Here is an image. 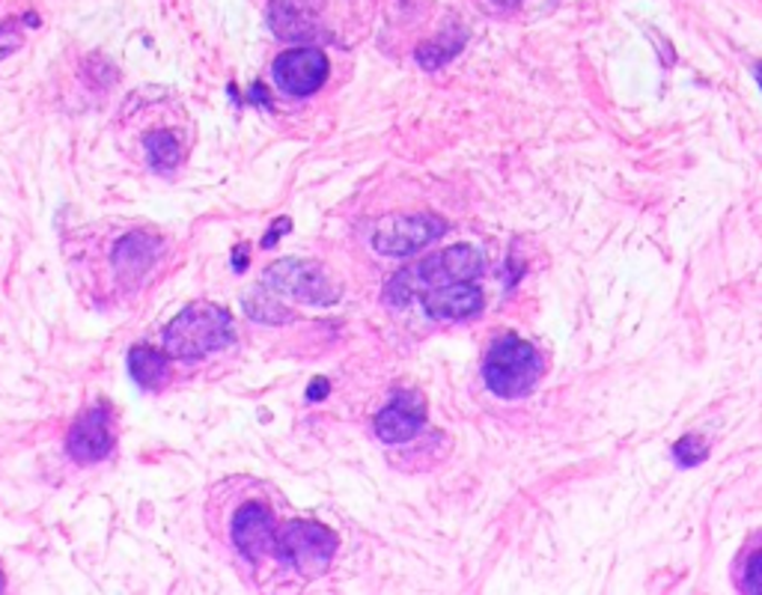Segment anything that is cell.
Segmentation results:
<instances>
[{"label":"cell","instance_id":"cell-16","mask_svg":"<svg viewBox=\"0 0 762 595\" xmlns=\"http://www.w3.org/2000/svg\"><path fill=\"white\" fill-rule=\"evenodd\" d=\"M143 147H147V155L149 161H152V168L159 170H173L179 164V138L173 134V131H152V134H147V140H143Z\"/></svg>","mask_w":762,"mask_h":595},{"label":"cell","instance_id":"cell-5","mask_svg":"<svg viewBox=\"0 0 762 595\" xmlns=\"http://www.w3.org/2000/svg\"><path fill=\"white\" fill-rule=\"evenodd\" d=\"M337 548H340L337 533L317 521H289L278 527V542H274L280 563H287L304 577L325 575Z\"/></svg>","mask_w":762,"mask_h":595},{"label":"cell","instance_id":"cell-10","mask_svg":"<svg viewBox=\"0 0 762 595\" xmlns=\"http://www.w3.org/2000/svg\"><path fill=\"white\" fill-rule=\"evenodd\" d=\"M427 426V402L418 391L393 393V400L375 414V435L384 444H405L411 437L420 435V428Z\"/></svg>","mask_w":762,"mask_h":595},{"label":"cell","instance_id":"cell-21","mask_svg":"<svg viewBox=\"0 0 762 595\" xmlns=\"http://www.w3.org/2000/svg\"><path fill=\"white\" fill-rule=\"evenodd\" d=\"M328 391H331V387H328L325 379H313V384H310V391H308V400H310V402L325 400Z\"/></svg>","mask_w":762,"mask_h":595},{"label":"cell","instance_id":"cell-18","mask_svg":"<svg viewBox=\"0 0 762 595\" xmlns=\"http://www.w3.org/2000/svg\"><path fill=\"white\" fill-rule=\"evenodd\" d=\"M670 453H673V462H676L679 467H698L709 458V446L700 435H685L679 437Z\"/></svg>","mask_w":762,"mask_h":595},{"label":"cell","instance_id":"cell-20","mask_svg":"<svg viewBox=\"0 0 762 595\" xmlns=\"http://www.w3.org/2000/svg\"><path fill=\"white\" fill-rule=\"evenodd\" d=\"M21 48V28L12 19L0 21V60Z\"/></svg>","mask_w":762,"mask_h":595},{"label":"cell","instance_id":"cell-12","mask_svg":"<svg viewBox=\"0 0 762 595\" xmlns=\"http://www.w3.org/2000/svg\"><path fill=\"white\" fill-rule=\"evenodd\" d=\"M271 30L289 42H310L322 37L317 3L313 0H274L271 7Z\"/></svg>","mask_w":762,"mask_h":595},{"label":"cell","instance_id":"cell-15","mask_svg":"<svg viewBox=\"0 0 762 595\" xmlns=\"http://www.w3.org/2000/svg\"><path fill=\"white\" fill-rule=\"evenodd\" d=\"M465 42H468V30H462L459 24H450V28H447L444 33H438L432 42H423L414 57H418V63L423 65L427 72H435V69L450 63V60H453V57L465 48Z\"/></svg>","mask_w":762,"mask_h":595},{"label":"cell","instance_id":"cell-1","mask_svg":"<svg viewBox=\"0 0 762 595\" xmlns=\"http://www.w3.org/2000/svg\"><path fill=\"white\" fill-rule=\"evenodd\" d=\"M480 274H483V253L477 251L474 244H453V248H444L441 253L420 260L418 265H409L400 274H393L384 286V301L393 307H405L429 289L477 280Z\"/></svg>","mask_w":762,"mask_h":595},{"label":"cell","instance_id":"cell-7","mask_svg":"<svg viewBox=\"0 0 762 595\" xmlns=\"http://www.w3.org/2000/svg\"><path fill=\"white\" fill-rule=\"evenodd\" d=\"M328 57L322 48H289L283 54L274 57L271 63V78L280 93L292 99H308L328 81Z\"/></svg>","mask_w":762,"mask_h":595},{"label":"cell","instance_id":"cell-4","mask_svg":"<svg viewBox=\"0 0 762 595\" xmlns=\"http://www.w3.org/2000/svg\"><path fill=\"white\" fill-rule=\"evenodd\" d=\"M262 286L310 307H331L343 298V289L328 274V269L313 260H295V256L271 262L262 271Z\"/></svg>","mask_w":762,"mask_h":595},{"label":"cell","instance_id":"cell-24","mask_svg":"<svg viewBox=\"0 0 762 595\" xmlns=\"http://www.w3.org/2000/svg\"><path fill=\"white\" fill-rule=\"evenodd\" d=\"M756 81H760V87H762V63L756 65Z\"/></svg>","mask_w":762,"mask_h":595},{"label":"cell","instance_id":"cell-11","mask_svg":"<svg viewBox=\"0 0 762 595\" xmlns=\"http://www.w3.org/2000/svg\"><path fill=\"white\" fill-rule=\"evenodd\" d=\"M423 310L429 319L435 322H462V319L480 316L483 310V289L474 280H462V283H450V286L429 289L420 295Z\"/></svg>","mask_w":762,"mask_h":595},{"label":"cell","instance_id":"cell-23","mask_svg":"<svg viewBox=\"0 0 762 595\" xmlns=\"http://www.w3.org/2000/svg\"><path fill=\"white\" fill-rule=\"evenodd\" d=\"M489 3H494V7H501V10H512V7H519L521 0H489Z\"/></svg>","mask_w":762,"mask_h":595},{"label":"cell","instance_id":"cell-9","mask_svg":"<svg viewBox=\"0 0 762 595\" xmlns=\"http://www.w3.org/2000/svg\"><path fill=\"white\" fill-rule=\"evenodd\" d=\"M113 441L117 437H113L111 411L96 405L74 420V426L69 428V437H66V450L78 465H96V462L111 456Z\"/></svg>","mask_w":762,"mask_h":595},{"label":"cell","instance_id":"cell-25","mask_svg":"<svg viewBox=\"0 0 762 595\" xmlns=\"http://www.w3.org/2000/svg\"><path fill=\"white\" fill-rule=\"evenodd\" d=\"M0 589H3V575H0Z\"/></svg>","mask_w":762,"mask_h":595},{"label":"cell","instance_id":"cell-17","mask_svg":"<svg viewBox=\"0 0 762 595\" xmlns=\"http://www.w3.org/2000/svg\"><path fill=\"white\" fill-rule=\"evenodd\" d=\"M244 310H248V316L257 319V322H265V325H283V322H292V319H295L289 310H283V304H278V301L269 295V289L265 286L257 289V292L244 301Z\"/></svg>","mask_w":762,"mask_h":595},{"label":"cell","instance_id":"cell-13","mask_svg":"<svg viewBox=\"0 0 762 595\" xmlns=\"http://www.w3.org/2000/svg\"><path fill=\"white\" fill-rule=\"evenodd\" d=\"M161 239L152 233H129L122 235L117 248H113V269L122 280H138L143 278L161 253Z\"/></svg>","mask_w":762,"mask_h":595},{"label":"cell","instance_id":"cell-19","mask_svg":"<svg viewBox=\"0 0 762 595\" xmlns=\"http://www.w3.org/2000/svg\"><path fill=\"white\" fill-rule=\"evenodd\" d=\"M742 589L744 593H762V548L751 551L744 559Z\"/></svg>","mask_w":762,"mask_h":595},{"label":"cell","instance_id":"cell-14","mask_svg":"<svg viewBox=\"0 0 762 595\" xmlns=\"http://www.w3.org/2000/svg\"><path fill=\"white\" fill-rule=\"evenodd\" d=\"M129 375L140 391H161L170 379V354L149 345H134L129 352Z\"/></svg>","mask_w":762,"mask_h":595},{"label":"cell","instance_id":"cell-22","mask_svg":"<svg viewBox=\"0 0 762 595\" xmlns=\"http://www.w3.org/2000/svg\"><path fill=\"white\" fill-rule=\"evenodd\" d=\"M289 226H292V223H289L287 218H280L278 226H271V230H269V239H265V242H262V248H271V244H274V242H278V239H280V233H287Z\"/></svg>","mask_w":762,"mask_h":595},{"label":"cell","instance_id":"cell-2","mask_svg":"<svg viewBox=\"0 0 762 595\" xmlns=\"http://www.w3.org/2000/svg\"><path fill=\"white\" fill-rule=\"evenodd\" d=\"M542 372L540 349L519 334L498 336L483 357V382L498 400H524L540 384Z\"/></svg>","mask_w":762,"mask_h":595},{"label":"cell","instance_id":"cell-8","mask_svg":"<svg viewBox=\"0 0 762 595\" xmlns=\"http://www.w3.org/2000/svg\"><path fill=\"white\" fill-rule=\"evenodd\" d=\"M233 545L244 559L262 563V559L274 554V542H278V524H274V512L265 503H244L233 515Z\"/></svg>","mask_w":762,"mask_h":595},{"label":"cell","instance_id":"cell-3","mask_svg":"<svg viewBox=\"0 0 762 595\" xmlns=\"http://www.w3.org/2000/svg\"><path fill=\"white\" fill-rule=\"evenodd\" d=\"M233 343L235 322L218 304H191L164 327V352L179 361H200Z\"/></svg>","mask_w":762,"mask_h":595},{"label":"cell","instance_id":"cell-6","mask_svg":"<svg viewBox=\"0 0 762 595\" xmlns=\"http://www.w3.org/2000/svg\"><path fill=\"white\" fill-rule=\"evenodd\" d=\"M447 233V221L435 212L420 214H393V218H381L375 233H372V248L381 256H393V260H405L423 251L427 244Z\"/></svg>","mask_w":762,"mask_h":595}]
</instances>
